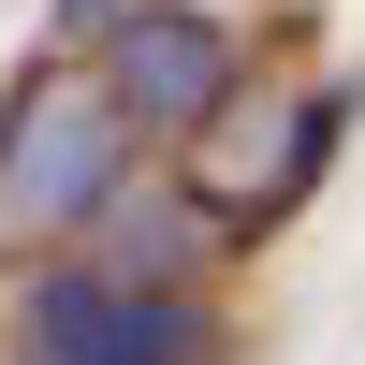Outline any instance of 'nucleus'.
<instances>
[{
	"label": "nucleus",
	"mask_w": 365,
	"mask_h": 365,
	"mask_svg": "<svg viewBox=\"0 0 365 365\" xmlns=\"http://www.w3.org/2000/svg\"><path fill=\"white\" fill-rule=\"evenodd\" d=\"M117 161H132V103L117 88H88V73H29L15 88V117H0V220H103V205H132L117 190Z\"/></svg>",
	"instance_id": "obj_1"
},
{
	"label": "nucleus",
	"mask_w": 365,
	"mask_h": 365,
	"mask_svg": "<svg viewBox=\"0 0 365 365\" xmlns=\"http://www.w3.org/2000/svg\"><path fill=\"white\" fill-rule=\"evenodd\" d=\"M29 351L44 365H220V322L190 292H146V278H29Z\"/></svg>",
	"instance_id": "obj_2"
},
{
	"label": "nucleus",
	"mask_w": 365,
	"mask_h": 365,
	"mask_svg": "<svg viewBox=\"0 0 365 365\" xmlns=\"http://www.w3.org/2000/svg\"><path fill=\"white\" fill-rule=\"evenodd\" d=\"M117 103L161 117V132H205V117L234 103V29H220V15H175V0H146V15L117 29Z\"/></svg>",
	"instance_id": "obj_3"
}]
</instances>
